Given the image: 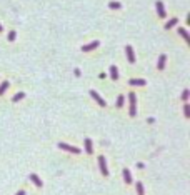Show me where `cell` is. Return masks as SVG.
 I'll return each instance as SVG.
<instances>
[{"instance_id": "6da1fadb", "label": "cell", "mask_w": 190, "mask_h": 195, "mask_svg": "<svg viewBox=\"0 0 190 195\" xmlns=\"http://www.w3.org/2000/svg\"><path fill=\"white\" fill-rule=\"evenodd\" d=\"M129 98H130V117H135L137 115V98H135V93L130 92Z\"/></svg>"}, {"instance_id": "7a4b0ae2", "label": "cell", "mask_w": 190, "mask_h": 195, "mask_svg": "<svg viewBox=\"0 0 190 195\" xmlns=\"http://www.w3.org/2000/svg\"><path fill=\"white\" fill-rule=\"evenodd\" d=\"M98 165H100V172H102V175H105L107 177L108 175V170H107V162H105V157H98Z\"/></svg>"}, {"instance_id": "3957f363", "label": "cell", "mask_w": 190, "mask_h": 195, "mask_svg": "<svg viewBox=\"0 0 190 195\" xmlns=\"http://www.w3.org/2000/svg\"><path fill=\"white\" fill-rule=\"evenodd\" d=\"M58 147H60L62 150L72 152V154H80V149H78V147H72V145H68V144H58Z\"/></svg>"}, {"instance_id": "277c9868", "label": "cell", "mask_w": 190, "mask_h": 195, "mask_svg": "<svg viewBox=\"0 0 190 195\" xmlns=\"http://www.w3.org/2000/svg\"><path fill=\"white\" fill-rule=\"evenodd\" d=\"M90 95H92V98L98 103V105H100V107H105V100H103V98L100 97V95H98V93L95 92V90H90Z\"/></svg>"}, {"instance_id": "5b68a950", "label": "cell", "mask_w": 190, "mask_h": 195, "mask_svg": "<svg viewBox=\"0 0 190 195\" xmlns=\"http://www.w3.org/2000/svg\"><path fill=\"white\" fill-rule=\"evenodd\" d=\"M125 52H127V57H129V62L130 63H135V53H134V48L130 45L125 47Z\"/></svg>"}, {"instance_id": "8992f818", "label": "cell", "mask_w": 190, "mask_h": 195, "mask_svg": "<svg viewBox=\"0 0 190 195\" xmlns=\"http://www.w3.org/2000/svg\"><path fill=\"white\" fill-rule=\"evenodd\" d=\"M157 14H159V17H162V19L167 15V14H165V7H164V4H162L160 0L157 2Z\"/></svg>"}, {"instance_id": "52a82bcc", "label": "cell", "mask_w": 190, "mask_h": 195, "mask_svg": "<svg viewBox=\"0 0 190 195\" xmlns=\"http://www.w3.org/2000/svg\"><path fill=\"white\" fill-rule=\"evenodd\" d=\"M97 47H98V40H95V42H92V43H88V45H83L82 50L83 52H92L93 48H97Z\"/></svg>"}, {"instance_id": "ba28073f", "label": "cell", "mask_w": 190, "mask_h": 195, "mask_svg": "<svg viewBox=\"0 0 190 195\" xmlns=\"http://www.w3.org/2000/svg\"><path fill=\"white\" fill-rule=\"evenodd\" d=\"M165 60H167V57L162 53V55L159 57V63H157V68L159 70H164V67H165Z\"/></svg>"}, {"instance_id": "9c48e42d", "label": "cell", "mask_w": 190, "mask_h": 195, "mask_svg": "<svg viewBox=\"0 0 190 195\" xmlns=\"http://www.w3.org/2000/svg\"><path fill=\"white\" fill-rule=\"evenodd\" d=\"M110 78H112V80H118V70H117L115 65L110 67Z\"/></svg>"}, {"instance_id": "30bf717a", "label": "cell", "mask_w": 190, "mask_h": 195, "mask_svg": "<svg viewBox=\"0 0 190 195\" xmlns=\"http://www.w3.org/2000/svg\"><path fill=\"white\" fill-rule=\"evenodd\" d=\"M85 152L87 154H92L93 152V145H92V140L90 139H85Z\"/></svg>"}, {"instance_id": "8fae6325", "label": "cell", "mask_w": 190, "mask_h": 195, "mask_svg": "<svg viewBox=\"0 0 190 195\" xmlns=\"http://www.w3.org/2000/svg\"><path fill=\"white\" fill-rule=\"evenodd\" d=\"M30 180L33 182V184H35V187H42V185H43V184H42V180L38 179L35 174H30Z\"/></svg>"}, {"instance_id": "7c38bea8", "label": "cell", "mask_w": 190, "mask_h": 195, "mask_svg": "<svg viewBox=\"0 0 190 195\" xmlns=\"http://www.w3.org/2000/svg\"><path fill=\"white\" fill-rule=\"evenodd\" d=\"M129 83H130V85H145L147 82H145L144 78H132Z\"/></svg>"}, {"instance_id": "4fadbf2b", "label": "cell", "mask_w": 190, "mask_h": 195, "mask_svg": "<svg viewBox=\"0 0 190 195\" xmlns=\"http://www.w3.org/2000/svg\"><path fill=\"white\" fill-rule=\"evenodd\" d=\"M123 180H125V184H132V175L127 169L123 170Z\"/></svg>"}, {"instance_id": "5bb4252c", "label": "cell", "mask_w": 190, "mask_h": 195, "mask_svg": "<svg viewBox=\"0 0 190 195\" xmlns=\"http://www.w3.org/2000/svg\"><path fill=\"white\" fill-rule=\"evenodd\" d=\"M179 33L185 38V42H189V43H190V35H189V32L185 30V28H179Z\"/></svg>"}, {"instance_id": "9a60e30c", "label": "cell", "mask_w": 190, "mask_h": 195, "mask_svg": "<svg viewBox=\"0 0 190 195\" xmlns=\"http://www.w3.org/2000/svg\"><path fill=\"white\" fill-rule=\"evenodd\" d=\"M177 23H179V19H172V20H169V22H167V23H165V28L169 30V28H172V27H175V25H177Z\"/></svg>"}, {"instance_id": "2e32d148", "label": "cell", "mask_w": 190, "mask_h": 195, "mask_svg": "<svg viewBox=\"0 0 190 195\" xmlns=\"http://www.w3.org/2000/svg\"><path fill=\"white\" fill-rule=\"evenodd\" d=\"M9 85H10V83H9V80H4V83L0 85V95H4V92L9 88Z\"/></svg>"}, {"instance_id": "e0dca14e", "label": "cell", "mask_w": 190, "mask_h": 195, "mask_svg": "<svg viewBox=\"0 0 190 195\" xmlns=\"http://www.w3.org/2000/svg\"><path fill=\"white\" fill-rule=\"evenodd\" d=\"M23 97H25V92H19L17 95H14V98H12V102H19V100H22Z\"/></svg>"}, {"instance_id": "ac0fdd59", "label": "cell", "mask_w": 190, "mask_h": 195, "mask_svg": "<svg viewBox=\"0 0 190 195\" xmlns=\"http://www.w3.org/2000/svg\"><path fill=\"white\" fill-rule=\"evenodd\" d=\"M108 7H110V9H113V10H118V9H120V2H110V4H108Z\"/></svg>"}, {"instance_id": "d6986e66", "label": "cell", "mask_w": 190, "mask_h": 195, "mask_svg": "<svg viewBox=\"0 0 190 195\" xmlns=\"http://www.w3.org/2000/svg\"><path fill=\"white\" fill-rule=\"evenodd\" d=\"M184 113H185V117H187V118L190 117V105H189V103H185V105H184Z\"/></svg>"}, {"instance_id": "ffe728a7", "label": "cell", "mask_w": 190, "mask_h": 195, "mask_svg": "<svg viewBox=\"0 0 190 195\" xmlns=\"http://www.w3.org/2000/svg\"><path fill=\"white\" fill-rule=\"evenodd\" d=\"M137 192H139V195H144V185L140 182H137Z\"/></svg>"}, {"instance_id": "44dd1931", "label": "cell", "mask_w": 190, "mask_h": 195, "mask_svg": "<svg viewBox=\"0 0 190 195\" xmlns=\"http://www.w3.org/2000/svg\"><path fill=\"white\" fill-rule=\"evenodd\" d=\"M189 95H190V92H189V90H184V92H182V98H184L185 102L189 100Z\"/></svg>"}, {"instance_id": "7402d4cb", "label": "cell", "mask_w": 190, "mask_h": 195, "mask_svg": "<svg viewBox=\"0 0 190 195\" xmlns=\"http://www.w3.org/2000/svg\"><path fill=\"white\" fill-rule=\"evenodd\" d=\"M123 105V95H118V98H117V107H122Z\"/></svg>"}, {"instance_id": "603a6c76", "label": "cell", "mask_w": 190, "mask_h": 195, "mask_svg": "<svg viewBox=\"0 0 190 195\" xmlns=\"http://www.w3.org/2000/svg\"><path fill=\"white\" fill-rule=\"evenodd\" d=\"M9 40H10V42H14V40H15V32H14V30H12L10 33H9Z\"/></svg>"}, {"instance_id": "cb8c5ba5", "label": "cell", "mask_w": 190, "mask_h": 195, "mask_svg": "<svg viewBox=\"0 0 190 195\" xmlns=\"http://www.w3.org/2000/svg\"><path fill=\"white\" fill-rule=\"evenodd\" d=\"M17 195H25V192H23V190H19V192H17Z\"/></svg>"}, {"instance_id": "d4e9b609", "label": "cell", "mask_w": 190, "mask_h": 195, "mask_svg": "<svg viewBox=\"0 0 190 195\" xmlns=\"http://www.w3.org/2000/svg\"><path fill=\"white\" fill-rule=\"evenodd\" d=\"M2 30H4V27H2V25H0V32H2Z\"/></svg>"}]
</instances>
